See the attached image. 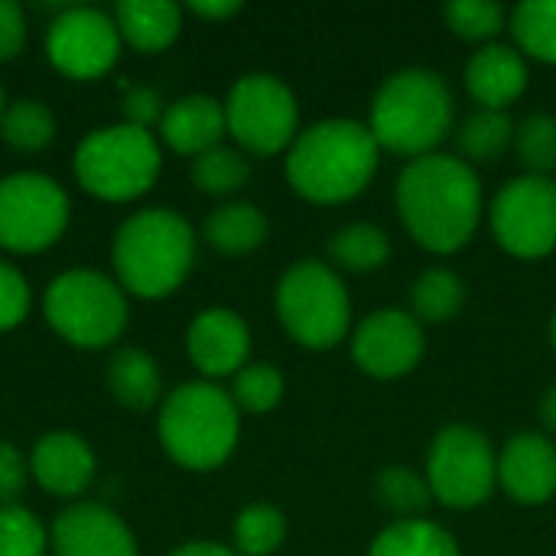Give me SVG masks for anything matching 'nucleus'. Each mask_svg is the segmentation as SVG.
Returning a JSON list of instances; mask_svg holds the SVG:
<instances>
[{"instance_id": "nucleus-30", "label": "nucleus", "mask_w": 556, "mask_h": 556, "mask_svg": "<svg viewBox=\"0 0 556 556\" xmlns=\"http://www.w3.org/2000/svg\"><path fill=\"white\" fill-rule=\"evenodd\" d=\"M515 140V124L505 111H489L479 108L476 114H469V121L459 130V150L466 160L476 163H492L498 153H505V147Z\"/></svg>"}, {"instance_id": "nucleus-23", "label": "nucleus", "mask_w": 556, "mask_h": 556, "mask_svg": "<svg viewBox=\"0 0 556 556\" xmlns=\"http://www.w3.org/2000/svg\"><path fill=\"white\" fill-rule=\"evenodd\" d=\"M108 388L124 407L147 410L160 397V368L147 352L121 349L108 362Z\"/></svg>"}, {"instance_id": "nucleus-25", "label": "nucleus", "mask_w": 556, "mask_h": 556, "mask_svg": "<svg viewBox=\"0 0 556 556\" xmlns=\"http://www.w3.org/2000/svg\"><path fill=\"white\" fill-rule=\"evenodd\" d=\"M466 303V283L446 267L424 270L410 287V309L417 323H446Z\"/></svg>"}, {"instance_id": "nucleus-43", "label": "nucleus", "mask_w": 556, "mask_h": 556, "mask_svg": "<svg viewBox=\"0 0 556 556\" xmlns=\"http://www.w3.org/2000/svg\"><path fill=\"white\" fill-rule=\"evenodd\" d=\"M541 424H544L551 433H556V384L544 394V401H541Z\"/></svg>"}, {"instance_id": "nucleus-42", "label": "nucleus", "mask_w": 556, "mask_h": 556, "mask_svg": "<svg viewBox=\"0 0 556 556\" xmlns=\"http://www.w3.org/2000/svg\"><path fill=\"white\" fill-rule=\"evenodd\" d=\"M169 556H241V554H235L231 547L212 544V541H195V544H186V547H179L176 554H169Z\"/></svg>"}, {"instance_id": "nucleus-22", "label": "nucleus", "mask_w": 556, "mask_h": 556, "mask_svg": "<svg viewBox=\"0 0 556 556\" xmlns=\"http://www.w3.org/2000/svg\"><path fill=\"white\" fill-rule=\"evenodd\" d=\"M267 238V218L251 202H231L205 218V241L222 254H251Z\"/></svg>"}, {"instance_id": "nucleus-29", "label": "nucleus", "mask_w": 556, "mask_h": 556, "mask_svg": "<svg viewBox=\"0 0 556 556\" xmlns=\"http://www.w3.org/2000/svg\"><path fill=\"white\" fill-rule=\"evenodd\" d=\"M0 134L3 140L13 147V150H23V153H36L42 150L52 134H55V121L49 114V108L42 101H33V98H20L13 101L3 117H0Z\"/></svg>"}, {"instance_id": "nucleus-6", "label": "nucleus", "mask_w": 556, "mask_h": 556, "mask_svg": "<svg viewBox=\"0 0 556 556\" xmlns=\"http://www.w3.org/2000/svg\"><path fill=\"white\" fill-rule=\"evenodd\" d=\"M78 182L111 202L137 199L160 176V147L150 130L114 124L88 134L75 150Z\"/></svg>"}, {"instance_id": "nucleus-38", "label": "nucleus", "mask_w": 556, "mask_h": 556, "mask_svg": "<svg viewBox=\"0 0 556 556\" xmlns=\"http://www.w3.org/2000/svg\"><path fill=\"white\" fill-rule=\"evenodd\" d=\"M23 39H26L23 10L13 0H0V62L13 59L23 49Z\"/></svg>"}, {"instance_id": "nucleus-17", "label": "nucleus", "mask_w": 556, "mask_h": 556, "mask_svg": "<svg viewBox=\"0 0 556 556\" xmlns=\"http://www.w3.org/2000/svg\"><path fill=\"white\" fill-rule=\"evenodd\" d=\"M498 482L518 505H544L556 495V446L541 433H518L498 456Z\"/></svg>"}, {"instance_id": "nucleus-9", "label": "nucleus", "mask_w": 556, "mask_h": 556, "mask_svg": "<svg viewBox=\"0 0 556 556\" xmlns=\"http://www.w3.org/2000/svg\"><path fill=\"white\" fill-rule=\"evenodd\" d=\"M498 482V459L492 443L476 427L453 424L437 433L427 456V485L446 508H476L489 502Z\"/></svg>"}, {"instance_id": "nucleus-27", "label": "nucleus", "mask_w": 556, "mask_h": 556, "mask_svg": "<svg viewBox=\"0 0 556 556\" xmlns=\"http://www.w3.org/2000/svg\"><path fill=\"white\" fill-rule=\"evenodd\" d=\"M511 33L531 59L556 65V0H525L511 13Z\"/></svg>"}, {"instance_id": "nucleus-21", "label": "nucleus", "mask_w": 556, "mask_h": 556, "mask_svg": "<svg viewBox=\"0 0 556 556\" xmlns=\"http://www.w3.org/2000/svg\"><path fill=\"white\" fill-rule=\"evenodd\" d=\"M117 29L121 36L143 49V52H156L166 49L182 26L179 7L169 0H124L117 3Z\"/></svg>"}, {"instance_id": "nucleus-16", "label": "nucleus", "mask_w": 556, "mask_h": 556, "mask_svg": "<svg viewBox=\"0 0 556 556\" xmlns=\"http://www.w3.org/2000/svg\"><path fill=\"white\" fill-rule=\"evenodd\" d=\"M189 358L208 378L238 375L251 352V332L244 319L231 309H205L189 326Z\"/></svg>"}, {"instance_id": "nucleus-28", "label": "nucleus", "mask_w": 556, "mask_h": 556, "mask_svg": "<svg viewBox=\"0 0 556 556\" xmlns=\"http://www.w3.org/2000/svg\"><path fill=\"white\" fill-rule=\"evenodd\" d=\"M375 498L391 515H397L404 521H417V515L430 508L433 492H430L427 479L420 472H414L410 466H388L375 482Z\"/></svg>"}, {"instance_id": "nucleus-15", "label": "nucleus", "mask_w": 556, "mask_h": 556, "mask_svg": "<svg viewBox=\"0 0 556 556\" xmlns=\"http://www.w3.org/2000/svg\"><path fill=\"white\" fill-rule=\"evenodd\" d=\"M55 556H137L134 534L104 505H75L52 525Z\"/></svg>"}, {"instance_id": "nucleus-20", "label": "nucleus", "mask_w": 556, "mask_h": 556, "mask_svg": "<svg viewBox=\"0 0 556 556\" xmlns=\"http://www.w3.org/2000/svg\"><path fill=\"white\" fill-rule=\"evenodd\" d=\"M160 130H163L166 143H169L176 153L202 156L205 150L218 147L222 134L228 130L225 104H218V101L208 98V94L179 98V101L169 104L166 114L160 117Z\"/></svg>"}, {"instance_id": "nucleus-24", "label": "nucleus", "mask_w": 556, "mask_h": 556, "mask_svg": "<svg viewBox=\"0 0 556 556\" xmlns=\"http://www.w3.org/2000/svg\"><path fill=\"white\" fill-rule=\"evenodd\" d=\"M368 556H459V544L446 528L417 518L381 531Z\"/></svg>"}, {"instance_id": "nucleus-2", "label": "nucleus", "mask_w": 556, "mask_h": 556, "mask_svg": "<svg viewBox=\"0 0 556 556\" xmlns=\"http://www.w3.org/2000/svg\"><path fill=\"white\" fill-rule=\"evenodd\" d=\"M378 153L381 147L368 124L342 117L319 121L290 143L287 179L309 202H349L375 179Z\"/></svg>"}, {"instance_id": "nucleus-40", "label": "nucleus", "mask_w": 556, "mask_h": 556, "mask_svg": "<svg viewBox=\"0 0 556 556\" xmlns=\"http://www.w3.org/2000/svg\"><path fill=\"white\" fill-rule=\"evenodd\" d=\"M124 117L134 127H150L160 117V94L153 88H130L124 98Z\"/></svg>"}, {"instance_id": "nucleus-35", "label": "nucleus", "mask_w": 556, "mask_h": 556, "mask_svg": "<svg viewBox=\"0 0 556 556\" xmlns=\"http://www.w3.org/2000/svg\"><path fill=\"white\" fill-rule=\"evenodd\" d=\"M515 147L531 176H547L556 169V117L534 114L515 127Z\"/></svg>"}, {"instance_id": "nucleus-1", "label": "nucleus", "mask_w": 556, "mask_h": 556, "mask_svg": "<svg viewBox=\"0 0 556 556\" xmlns=\"http://www.w3.org/2000/svg\"><path fill=\"white\" fill-rule=\"evenodd\" d=\"M394 199L410 238L433 254H453L469 244L482 218L476 169L446 153L410 160L397 179Z\"/></svg>"}, {"instance_id": "nucleus-3", "label": "nucleus", "mask_w": 556, "mask_h": 556, "mask_svg": "<svg viewBox=\"0 0 556 556\" xmlns=\"http://www.w3.org/2000/svg\"><path fill=\"white\" fill-rule=\"evenodd\" d=\"M453 127V94L430 68L394 72L371 101L368 130L381 150L397 156H430Z\"/></svg>"}, {"instance_id": "nucleus-34", "label": "nucleus", "mask_w": 556, "mask_h": 556, "mask_svg": "<svg viewBox=\"0 0 556 556\" xmlns=\"http://www.w3.org/2000/svg\"><path fill=\"white\" fill-rule=\"evenodd\" d=\"M280 397H283V375L274 365L257 362L235 375V388H231L235 407L248 414H267L280 404Z\"/></svg>"}, {"instance_id": "nucleus-8", "label": "nucleus", "mask_w": 556, "mask_h": 556, "mask_svg": "<svg viewBox=\"0 0 556 556\" xmlns=\"http://www.w3.org/2000/svg\"><path fill=\"white\" fill-rule=\"evenodd\" d=\"M49 326L81 349L111 345L127 326V300L114 280L94 270H68L46 293Z\"/></svg>"}, {"instance_id": "nucleus-32", "label": "nucleus", "mask_w": 556, "mask_h": 556, "mask_svg": "<svg viewBox=\"0 0 556 556\" xmlns=\"http://www.w3.org/2000/svg\"><path fill=\"white\" fill-rule=\"evenodd\" d=\"M287 538V521L270 505H251L235 521V547L241 556H270Z\"/></svg>"}, {"instance_id": "nucleus-14", "label": "nucleus", "mask_w": 556, "mask_h": 556, "mask_svg": "<svg viewBox=\"0 0 556 556\" xmlns=\"http://www.w3.org/2000/svg\"><path fill=\"white\" fill-rule=\"evenodd\" d=\"M355 365L381 381L401 378L424 358V329L414 313L378 309L352 336Z\"/></svg>"}, {"instance_id": "nucleus-11", "label": "nucleus", "mask_w": 556, "mask_h": 556, "mask_svg": "<svg viewBox=\"0 0 556 556\" xmlns=\"http://www.w3.org/2000/svg\"><path fill=\"white\" fill-rule=\"evenodd\" d=\"M68 222V195L42 173L0 179V248L33 254L49 248Z\"/></svg>"}, {"instance_id": "nucleus-44", "label": "nucleus", "mask_w": 556, "mask_h": 556, "mask_svg": "<svg viewBox=\"0 0 556 556\" xmlns=\"http://www.w3.org/2000/svg\"><path fill=\"white\" fill-rule=\"evenodd\" d=\"M551 342H554V349H556V313H554V323H551Z\"/></svg>"}, {"instance_id": "nucleus-18", "label": "nucleus", "mask_w": 556, "mask_h": 556, "mask_svg": "<svg viewBox=\"0 0 556 556\" xmlns=\"http://www.w3.org/2000/svg\"><path fill=\"white\" fill-rule=\"evenodd\" d=\"M39 485L59 498L81 495L94 479V456L88 443L75 433H46L29 459Z\"/></svg>"}, {"instance_id": "nucleus-39", "label": "nucleus", "mask_w": 556, "mask_h": 556, "mask_svg": "<svg viewBox=\"0 0 556 556\" xmlns=\"http://www.w3.org/2000/svg\"><path fill=\"white\" fill-rule=\"evenodd\" d=\"M23 485H26L23 456L10 443H0V505H13Z\"/></svg>"}, {"instance_id": "nucleus-41", "label": "nucleus", "mask_w": 556, "mask_h": 556, "mask_svg": "<svg viewBox=\"0 0 556 556\" xmlns=\"http://www.w3.org/2000/svg\"><path fill=\"white\" fill-rule=\"evenodd\" d=\"M192 10H195L199 16L222 20V16H231V13H238V10H241V3H238V0H195V3H192Z\"/></svg>"}, {"instance_id": "nucleus-12", "label": "nucleus", "mask_w": 556, "mask_h": 556, "mask_svg": "<svg viewBox=\"0 0 556 556\" xmlns=\"http://www.w3.org/2000/svg\"><path fill=\"white\" fill-rule=\"evenodd\" d=\"M495 241L521 257L538 261L556 251V182L547 176H518L492 202Z\"/></svg>"}, {"instance_id": "nucleus-26", "label": "nucleus", "mask_w": 556, "mask_h": 556, "mask_svg": "<svg viewBox=\"0 0 556 556\" xmlns=\"http://www.w3.org/2000/svg\"><path fill=\"white\" fill-rule=\"evenodd\" d=\"M329 257L336 261V267L352 270V274H368L388 264L391 257V241L381 228L375 225H345L332 235L329 241Z\"/></svg>"}, {"instance_id": "nucleus-10", "label": "nucleus", "mask_w": 556, "mask_h": 556, "mask_svg": "<svg viewBox=\"0 0 556 556\" xmlns=\"http://www.w3.org/2000/svg\"><path fill=\"white\" fill-rule=\"evenodd\" d=\"M225 121L231 137L248 153L270 156L296 140L300 108L293 91L280 78L254 72L235 81L225 101Z\"/></svg>"}, {"instance_id": "nucleus-45", "label": "nucleus", "mask_w": 556, "mask_h": 556, "mask_svg": "<svg viewBox=\"0 0 556 556\" xmlns=\"http://www.w3.org/2000/svg\"><path fill=\"white\" fill-rule=\"evenodd\" d=\"M0 117H3V88H0Z\"/></svg>"}, {"instance_id": "nucleus-5", "label": "nucleus", "mask_w": 556, "mask_h": 556, "mask_svg": "<svg viewBox=\"0 0 556 556\" xmlns=\"http://www.w3.org/2000/svg\"><path fill=\"white\" fill-rule=\"evenodd\" d=\"M166 453L195 472L218 469L238 443V407L228 391L208 381L176 388L160 410Z\"/></svg>"}, {"instance_id": "nucleus-36", "label": "nucleus", "mask_w": 556, "mask_h": 556, "mask_svg": "<svg viewBox=\"0 0 556 556\" xmlns=\"http://www.w3.org/2000/svg\"><path fill=\"white\" fill-rule=\"evenodd\" d=\"M0 556H46V528L23 505H0Z\"/></svg>"}, {"instance_id": "nucleus-4", "label": "nucleus", "mask_w": 556, "mask_h": 556, "mask_svg": "<svg viewBox=\"0 0 556 556\" xmlns=\"http://www.w3.org/2000/svg\"><path fill=\"white\" fill-rule=\"evenodd\" d=\"M195 257V238L186 218L169 208L130 215L114 238V267L121 283L147 300L173 293Z\"/></svg>"}, {"instance_id": "nucleus-33", "label": "nucleus", "mask_w": 556, "mask_h": 556, "mask_svg": "<svg viewBox=\"0 0 556 556\" xmlns=\"http://www.w3.org/2000/svg\"><path fill=\"white\" fill-rule=\"evenodd\" d=\"M443 16H446V26L469 39V42H482V39H492L505 29V7L495 3V0H453L443 7Z\"/></svg>"}, {"instance_id": "nucleus-7", "label": "nucleus", "mask_w": 556, "mask_h": 556, "mask_svg": "<svg viewBox=\"0 0 556 556\" xmlns=\"http://www.w3.org/2000/svg\"><path fill=\"white\" fill-rule=\"evenodd\" d=\"M277 316L300 345L316 352L332 349L349 332V290L332 267L303 261L290 267L277 283Z\"/></svg>"}, {"instance_id": "nucleus-31", "label": "nucleus", "mask_w": 556, "mask_h": 556, "mask_svg": "<svg viewBox=\"0 0 556 556\" xmlns=\"http://www.w3.org/2000/svg\"><path fill=\"white\" fill-rule=\"evenodd\" d=\"M251 179V166L248 160L231 150V147H212L205 150L202 156H195L192 163V182L202 189V192H212V195H228L235 189H241L244 182Z\"/></svg>"}, {"instance_id": "nucleus-37", "label": "nucleus", "mask_w": 556, "mask_h": 556, "mask_svg": "<svg viewBox=\"0 0 556 556\" xmlns=\"http://www.w3.org/2000/svg\"><path fill=\"white\" fill-rule=\"evenodd\" d=\"M29 313V283L26 277L0 261V332L13 329Z\"/></svg>"}, {"instance_id": "nucleus-13", "label": "nucleus", "mask_w": 556, "mask_h": 556, "mask_svg": "<svg viewBox=\"0 0 556 556\" xmlns=\"http://www.w3.org/2000/svg\"><path fill=\"white\" fill-rule=\"evenodd\" d=\"M46 49L59 72L72 78H94L114 65L121 29L108 13L94 7H68L52 20Z\"/></svg>"}, {"instance_id": "nucleus-19", "label": "nucleus", "mask_w": 556, "mask_h": 556, "mask_svg": "<svg viewBox=\"0 0 556 556\" xmlns=\"http://www.w3.org/2000/svg\"><path fill=\"white\" fill-rule=\"evenodd\" d=\"M466 88L482 108L505 111L528 88L525 55L518 49H511V46H485V49H479L466 65Z\"/></svg>"}]
</instances>
